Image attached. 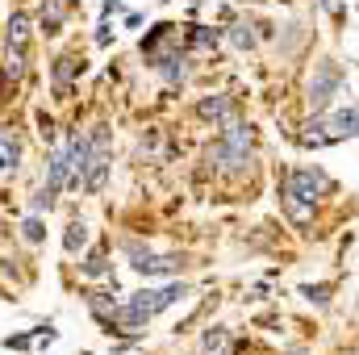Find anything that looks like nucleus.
Returning <instances> with one entry per match:
<instances>
[{"label": "nucleus", "mask_w": 359, "mask_h": 355, "mask_svg": "<svg viewBox=\"0 0 359 355\" xmlns=\"http://www.w3.org/2000/svg\"><path fill=\"white\" fill-rule=\"evenodd\" d=\"M180 297H184V284H168V288H147V293H134L117 314H113V322L121 326V330H138V326H147L159 309H168V305H176Z\"/></svg>", "instance_id": "1"}, {"label": "nucleus", "mask_w": 359, "mask_h": 355, "mask_svg": "<svg viewBox=\"0 0 359 355\" xmlns=\"http://www.w3.org/2000/svg\"><path fill=\"white\" fill-rule=\"evenodd\" d=\"M247 151H251V130H247V126H230V130L222 134V142L209 151V159H217L222 168L238 172V168L247 163Z\"/></svg>", "instance_id": "2"}, {"label": "nucleus", "mask_w": 359, "mask_h": 355, "mask_svg": "<svg viewBox=\"0 0 359 355\" xmlns=\"http://www.w3.org/2000/svg\"><path fill=\"white\" fill-rule=\"evenodd\" d=\"M339 84H343V72H339L334 63H322V67L313 72V80H309V109L322 113V109L330 105V96H334Z\"/></svg>", "instance_id": "3"}, {"label": "nucleus", "mask_w": 359, "mask_h": 355, "mask_svg": "<svg viewBox=\"0 0 359 355\" xmlns=\"http://www.w3.org/2000/svg\"><path fill=\"white\" fill-rule=\"evenodd\" d=\"M284 188H288L292 196H301V201H309V205H313V201H318L322 192H330V180L322 176V172H309V168H297V172L288 176V184H284Z\"/></svg>", "instance_id": "4"}, {"label": "nucleus", "mask_w": 359, "mask_h": 355, "mask_svg": "<svg viewBox=\"0 0 359 355\" xmlns=\"http://www.w3.org/2000/svg\"><path fill=\"white\" fill-rule=\"evenodd\" d=\"M134 267L142 276H176L180 260L176 255H151V251H134Z\"/></svg>", "instance_id": "5"}, {"label": "nucleus", "mask_w": 359, "mask_h": 355, "mask_svg": "<svg viewBox=\"0 0 359 355\" xmlns=\"http://www.w3.org/2000/svg\"><path fill=\"white\" fill-rule=\"evenodd\" d=\"M330 142H339V138H355L359 134V109H339L334 117H330Z\"/></svg>", "instance_id": "6"}, {"label": "nucleus", "mask_w": 359, "mask_h": 355, "mask_svg": "<svg viewBox=\"0 0 359 355\" xmlns=\"http://www.w3.org/2000/svg\"><path fill=\"white\" fill-rule=\"evenodd\" d=\"M104 180H109V155H104V147H96L92 159H88V172H84V188L88 192H100Z\"/></svg>", "instance_id": "7"}, {"label": "nucleus", "mask_w": 359, "mask_h": 355, "mask_svg": "<svg viewBox=\"0 0 359 355\" xmlns=\"http://www.w3.org/2000/svg\"><path fill=\"white\" fill-rule=\"evenodd\" d=\"M196 113H201L205 121H226V117L234 113V100H230V96H205V100L196 105Z\"/></svg>", "instance_id": "8"}, {"label": "nucleus", "mask_w": 359, "mask_h": 355, "mask_svg": "<svg viewBox=\"0 0 359 355\" xmlns=\"http://www.w3.org/2000/svg\"><path fill=\"white\" fill-rule=\"evenodd\" d=\"M4 46H29V17L25 13H13L8 25H4Z\"/></svg>", "instance_id": "9"}, {"label": "nucleus", "mask_w": 359, "mask_h": 355, "mask_svg": "<svg viewBox=\"0 0 359 355\" xmlns=\"http://www.w3.org/2000/svg\"><path fill=\"white\" fill-rule=\"evenodd\" d=\"M21 168V147L13 134H0V176H13Z\"/></svg>", "instance_id": "10"}, {"label": "nucleus", "mask_w": 359, "mask_h": 355, "mask_svg": "<svg viewBox=\"0 0 359 355\" xmlns=\"http://www.w3.org/2000/svg\"><path fill=\"white\" fill-rule=\"evenodd\" d=\"M80 72V63H76V55H63L59 63H55V92L59 96H67L72 92V76Z\"/></svg>", "instance_id": "11"}, {"label": "nucleus", "mask_w": 359, "mask_h": 355, "mask_svg": "<svg viewBox=\"0 0 359 355\" xmlns=\"http://www.w3.org/2000/svg\"><path fill=\"white\" fill-rule=\"evenodd\" d=\"M226 347H230L226 326H209V330H205V339H201V351H205V355H226Z\"/></svg>", "instance_id": "12"}, {"label": "nucleus", "mask_w": 359, "mask_h": 355, "mask_svg": "<svg viewBox=\"0 0 359 355\" xmlns=\"http://www.w3.org/2000/svg\"><path fill=\"white\" fill-rule=\"evenodd\" d=\"M25 76V46H4V80Z\"/></svg>", "instance_id": "13"}, {"label": "nucleus", "mask_w": 359, "mask_h": 355, "mask_svg": "<svg viewBox=\"0 0 359 355\" xmlns=\"http://www.w3.org/2000/svg\"><path fill=\"white\" fill-rule=\"evenodd\" d=\"M63 13H67V0H46L42 29H46V34H59V29H63Z\"/></svg>", "instance_id": "14"}, {"label": "nucleus", "mask_w": 359, "mask_h": 355, "mask_svg": "<svg viewBox=\"0 0 359 355\" xmlns=\"http://www.w3.org/2000/svg\"><path fill=\"white\" fill-rule=\"evenodd\" d=\"M284 209H288V217H292L297 226H305V222H309V213H313V205H309V201H301V196H292L288 188H284Z\"/></svg>", "instance_id": "15"}, {"label": "nucleus", "mask_w": 359, "mask_h": 355, "mask_svg": "<svg viewBox=\"0 0 359 355\" xmlns=\"http://www.w3.org/2000/svg\"><path fill=\"white\" fill-rule=\"evenodd\" d=\"M84 243H88V226H84V222H72V226H67V234H63V247L76 255Z\"/></svg>", "instance_id": "16"}, {"label": "nucleus", "mask_w": 359, "mask_h": 355, "mask_svg": "<svg viewBox=\"0 0 359 355\" xmlns=\"http://www.w3.org/2000/svg\"><path fill=\"white\" fill-rule=\"evenodd\" d=\"M188 42H192L196 51H213V46H217V34H213V29H205V25H196V29L188 34Z\"/></svg>", "instance_id": "17"}, {"label": "nucleus", "mask_w": 359, "mask_h": 355, "mask_svg": "<svg viewBox=\"0 0 359 355\" xmlns=\"http://www.w3.org/2000/svg\"><path fill=\"white\" fill-rule=\"evenodd\" d=\"M230 42H234L238 51H251V46H255V34H251L247 25H234V29H230Z\"/></svg>", "instance_id": "18"}, {"label": "nucleus", "mask_w": 359, "mask_h": 355, "mask_svg": "<svg viewBox=\"0 0 359 355\" xmlns=\"http://www.w3.org/2000/svg\"><path fill=\"white\" fill-rule=\"evenodd\" d=\"M301 293H305L309 301H318V305H326V301H330V288H326V284H305Z\"/></svg>", "instance_id": "19"}, {"label": "nucleus", "mask_w": 359, "mask_h": 355, "mask_svg": "<svg viewBox=\"0 0 359 355\" xmlns=\"http://www.w3.org/2000/svg\"><path fill=\"white\" fill-rule=\"evenodd\" d=\"M25 239H29V243H42V239H46V230H42V222H38V217H29V222H25Z\"/></svg>", "instance_id": "20"}, {"label": "nucleus", "mask_w": 359, "mask_h": 355, "mask_svg": "<svg viewBox=\"0 0 359 355\" xmlns=\"http://www.w3.org/2000/svg\"><path fill=\"white\" fill-rule=\"evenodd\" d=\"M55 205V188H42L38 196H34V209H50Z\"/></svg>", "instance_id": "21"}, {"label": "nucleus", "mask_w": 359, "mask_h": 355, "mask_svg": "<svg viewBox=\"0 0 359 355\" xmlns=\"http://www.w3.org/2000/svg\"><path fill=\"white\" fill-rule=\"evenodd\" d=\"M318 4H322V8H326L334 21H343V0H318Z\"/></svg>", "instance_id": "22"}, {"label": "nucleus", "mask_w": 359, "mask_h": 355, "mask_svg": "<svg viewBox=\"0 0 359 355\" xmlns=\"http://www.w3.org/2000/svg\"><path fill=\"white\" fill-rule=\"evenodd\" d=\"M84 272L88 276H104V255H92L88 264H84Z\"/></svg>", "instance_id": "23"}, {"label": "nucleus", "mask_w": 359, "mask_h": 355, "mask_svg": "<svg viewBox=\"0 0 359 355\" xmlns=\"http://www.w3.org/2000/svg\"><path fill=\"white\" fill-rule=\"evenodd\" d=\"M288 355H309V351H301V347H297V351H288Z\"/></svg>", "instance_id": "24"}]
</instances>
